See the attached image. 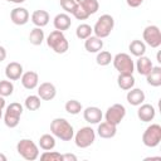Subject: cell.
Returning a JSON list of instances; mask_svg holds the SVG:
<instances>
[{
  "instance_id": "obj_4",
  "label": "cell",
  "mask_w": 161,
  "mask_h": 161,
  "mask_svg": "<svg viewBox=\"0 0 161 161\" xmlns=\"http://www.w3.org/2000/svg\"><path fill=\"white\" fill-rule=\"evenodd\" d=\"M113 28H114L113 16L109 15V14H103L97 19V21L93 26V33H94L96 36H98L101 39H104L111 34Z\"/></svg>"
},
{
  "instance_id": "obj_8",
  "label": "cell",
  "mask_w": 161,
  "mask_h": 161,
  "mask_svg": "<svg viewBox=\"0 0 161 161\" xmlns=\"http://www.w3.org/2000/svg\"><path fill=\"white\" fill-rule=\"evenodd\" d=\"M161 142V126L158 123L150 125L142 133V143L146 147L153 148Z\"/></svg>"
},
{
  "instance_id": "obj_43",
  "label": "cell",
  "mask_w": 161,
  "mask_h": 161,
  "mask_svg": "<svg viewBox=\"0 0 161 161\" xmlns=\"http://www.w3.org/2000/svg\"><path fill=\"white\" fill-rule=\"evenodd\" d=\"M3 118V109H0V119Z\"/></svg>"
},
{
  "instance_id": "obj_3",
  "label": "cell",
  "mask_w": 161,
  "mask_h": 161,
  "mask_svg": "<svg viewBox=\"0 0 161 161\" xmlns=\"http://www.w3.org/2000/svg\"><path fill=\"white\" fill-rule=\"evenodd\" d=\"M16 151L26 161H34L39 157V147L30 138H21L16 143Z\"/></svg>"
},
{
  "instance_id": "obj_35",
  "label": "cell",
  "mask_w": 161,
  "mask_h": 161,
  "mask_svg": "<svg viewBox=\"0 0 161 161\" xmlns=\"http://www.w3.org/2000/svg\"><path fill=\"white\" fill-rule=\"evenodd\" d=\"M60 8L67 13V14H73L74 10L77 9L78 4L75 0H60Z\"/></svg>"
},
{
  "instance_id": "obj_12",
  "label": "cell",
  "mask_w": 161,
  "mask_h": 161,
  "mask_svg": "<svg viewBox=\"0 0 161 161\" xmlns=\"http://www.w3.org/2000/svg\"><path fill=\"white\" fill-rule=\"evenodd\" d=\"M30 14L25 8L16 6L10 11V19L15 25H25L29 21Z\"/></svg>"
},
{
  "instance_id": "obj_33",
  "label": "cell",
  "mask_w": 161,
  "mask_h": 161,
  "mask_svg": "<svg viewBox=\"0 0 161 161\" xmlns=\"http://www.w3.org/2000/svg\"><path fill=\"white\" fill-rule=\"evenodd\" d=\"M14 92V84L9 79H3L0 80V96L3 97H9Z\"/></svg>"
},
{
  "instance_id": "obj_11",
  "label": "cell",
  "mask_w": 161,
  "mask_h": 161,
  "mask_svg": "<svg viewBox=\"0 0 161 161\" xmlns=\"http://www.w3.org/2000/svg\"><path fill=\"white\" fill-rule=\"evenodd\" d=\"M83 118L86 122H88L91 125H98L103 118V113H102L101 108H98L96 106H89L83 109Z\"/></svg>"
},
{
  "instance_id": "obj_1",
  "label": "cell",
  "mask_w": 161,
  "mask_h": 161,
  "mask_svg": "<svg viewBox=\"0 0 161 161\" xmlns=\"http://www.w3.org/2000/svg\"><path fill=\"white\" fill-rule=\"evenodd\" d=\"M50 132L54 137L62 141H70L74 136L73 126L65 118H54L50 122Z\"/></svg>"
},
{
  "instance_id": "obj_38",
  "label": "cell",
  "mask_w": 161,
  "mask_h": 161,
  "mask_svg": "<svg viewBox=\"0 0 161 161\" xmlns=\"http://www.w3.org/2000/svg\"><path fill=\"white\" fill-rule=\"evenodd\" d=\"M62 160L63 161H77V156L73 153H64L62 155Z\"/></svg>"
},
{
  "instance_id": "obj_13",
  "label": "cell",
  "mask_w": 161,
  "mask_h": 161,
  "mask_svg": "<svg viewBox=\"0 0 161 161\" xmlns=\"http://www.w3.org/2000/svg\"><path fill=\"white\" fill-rule=\"evenodd\" d=\"M38 96L43 101H52L57 96V88L50 82H43L38 86Z\"/></svg>"
},
{
  "instance_id": "obj_32",
  "label": "cell",
  "mask_w": 161,
  "mask_h": 161,
  "mask_svg": "<svg viewBox=\"0 0 161 161\" xmlns=\"http://www.w3.org/2000/svg\"><path fill=\"white\" fill-rule=\"evenodd\" d=\"M112 59H113V57L108 50H99L97 53V57H96V62L101 67H106V65L111 64Z\"/></svg>"
},
{
  "instance_id": "obj_37",
  "label": "cell",
  "mask_w": 161,
  "mask_h": 161,
  "mask_svg": "<svg viewBox=\"0 0 161 161\" xmlns=\"http://www.w3.org/2000/svg\"><path fill=\"white\" fill-rule=\"evenodd\" d=\"M143 1H145V0H126L127 5H128L130 8H138L140 5H142Z\"/></svg>"
},
{
  "instance_id": "obj_42",
  "label": "cell",
  "mask_w": 161,
  "mask_h": 161,
  "mask_svg": "<svg viewBox=\"0 0 161 161\" xmlns=\"http://www.w3.org/2000/svg\"><path fill=\"white\" fill-rule=\"evenodd\" d=\"M25 0H11V3H14V4H21V3H24Z\"/></svg>"
},
{
  "instance_id": "obj_24",
  "label": "cell",
  "mask_w": 161,
  "mask_h": 161,
  "mask_svg": "<svg viewBox=\"0 0 161 161\" xmlns=\"http://www.w3.org/2000/svg\"><path fill=\"white\" fill-rule=\"evenodd\" d=\"M146 80L152 87H160L161 86V67H152L150 73L146 75Z\"/></svg>"
},
{
  "instance_id": "obj_20",
  "label": "cell",
  "mask_w": 161,
  "mask_h": 161,
  "mask_svg": "<svg viewBox=\"0 0 161 161\" xmlns=\"http://www.w3.org/2000/svg\"><path fill=\"white\" fill-rule=\"evenodd\" d=\"M30 19H31V23L35 26L44 28V26L48 25V23L50 20V15L47 10H35V11H33Z\"/></svg>"
},
{
  "instance_id": "obj_16",
  "label": "cell",
  "mask_w": 161,
  "mask_h": 161,
  "mask_svg": "<svg viewBox=\"0 0 161 161\" xmlns=\"http://www.w3.org/2000/svg\"><path fill=\"white\" fill-rule=\"evenodd\" d=\"M23 65L18 62H10L5 67V77L9 80H18L23 75Z\"/></svg>"
},
{
  "instance_id": "obj_14",
  "label": "cell",
  "mask_w": 161,
  "mask_h": 161,
  "mask_svg": "<svg viewBox=\"0 0 161 161\" xmlns=\"http://www.w3.org/2000/svg\"><path fill=\"white\" fill-rule=\"evenodd\" d=\"M156 116V109L150 103H142L138 106L137 109V117L142 122H151Z\"/></svg>"
},
{
  "instance_id": "obj_27",
  "label": "cell",
  "mask_w": 161,
  "mask_h": 161,
  "mask_svg": "<svg viewBox=\"0 0 161 161\" xmlns=\"http://www.w3.org/2000/svg\"><path fill=\"white\" fill-rule=\"evenodd\" d=\"M79 6H82L89 15L96 14L99 9V3L97 0H75Z\"/></svg>"
},
{
  "instance_id": "obj_6",
  "label": "cell",
  "mask_w": 161,
  "mask_h": 161,
  "mask_svg": "<svg viewBox=\"0 0 161 161\" xmlns=\"http://www.w3.org/2000/svg\"><path fill=\"white\" fill-rule=\"evenodd\" d=\"M23 114V106L18 102H13L9 106H6V111L4 113V123L9 128H15L19 122L20 117Z\"/></svg>"
},
{
  "instance_id": "obj_15",
  "label": "cell",
  "mask_w": 161,
  "mask_h": 161,
  "mask_svg": "<svg viewBox=\"0 0 161 161\" xmlns=\"http://www.w3.org/2000/svg\"><path fill=\"white\" fill-rule=\"evenodd\" d=\"M20 82L23 84V87L25 89H35L39 84V75L34 70H28L25 73H23V75L20 77Z\"/></svg>"
},
{
  "instance_id": "obj_28",
  "label": "cell",
  "mask_w": 161,
  "mask_h": 161,
  "mask_svg": "<svg viewBox=\"0 0 161 161\" xmlns=\"http://www.w3.org/2000/svg\"><path fill=\"white\" fill-rule=\"evenodd\" d=\"M44 38H45L44 30L42 28H38V26H35L34 29H31V31L29 34V42L33 45H40L44 42Z\"/></svg>"
},
{
  "instance_id": "obj_29",
  "label": "cell",
  "mask_w": 161,
  "mask_h": 161,
  "mask_svg": "<svg viewBox=\"0 0 161 161\" xmlns=\"http://www.w3.org/2000/svg\"><path fill=\"white\" fill-rule=\"evenodd\" d=\"M40 97L38 94H30L25 98L24 101V107L28 109V111H38L40 108Z\"/></svg>"
},
{
  "instance_id": "obj_39",
  "label": "cell",
  "mask_w": 161,
  "mask_h": 161,
  "mask_svg": "<svg viewBox=\"0 0 161 161\" xmlns=\"http://www.w3.org/2000/svg\"><path fill=\"white\" fill-rule=\"evenodd\" d=\"M5 58H6V49L3 45H0V63L5 60Z\"/></svg>"
},
{
  "instance_id": "obj_36",
  "label": "cell",
  "mask_w": 161,
  "mask_h": 161,
  "mask_svg": "<svg viewBox=\"0 0 161 161\" xmlns=\"http://www.w3.org/2000/svg\"><path fill=\"white\" fill-rule=\"evenodd\" d=\"M72 15H73L75 19H78V20H86V19H88V18L91 16V15H89L82 6H79V5L77 6V9L74 10V13H73Z\"/></svg>"
},
{
  "instance_id": "obj_17",
  "label": "cell",
  "mask_w": 161,
  "mask_h": 161,
  "mask_svg": "<svg viewBox=\"0 0 161 161\" xmlns=\"http://www.w3.org/2000/svg\"><path fill=\"white\" fill-rule=\"evenodd\" d=\"M117 133V126L116 125H112L107 121L104 122H99L98 123V128H97V135L101 137V138H112L114 137Z\"/></svg>"
},
{
  "instance_id": "obj_23",
  "label": "cell",
  "mask_w": 161,
  "mask_h": 161,
  "mask_svg": "<svg viewBox=\"0 0 161 161\" xmlns=\"http://www.w3.org/2000/svg\"><path fill=\"white\" fill-rule=\"evenodd\" d=\"M135 83H136V79H135L133 74H118V77H117V84L123 91H128V89L133 88Z\"/></svg>"
},
{
  "instance_id": "obj_2",
  "label": "cell",
  "mask_w": 161,
  "mask_h": 161,
  "mask_svg": "<svg viewBox=\"0 0 161 161\" xmlns=\"http://www.w3.org/2000/svg\"><path fill=\"white\" fill-rule=\"evenodd\" d=\"M47 45L57 54H64L69 49V43L60 30H53L47 36Z\"/></svg>"
},
{
  "instance_id": "obj_5",
  "label": "cell",
  "mask_w": 161,
  "mask_h": 161,
  "mask_svg": "<svg viewBox=\"0 0 161 161\" xmlns=\"http://www.w3.org/2000/svg\"><path fill=\"white\" fill-rule=\"evenodd\" d=\"M114 69L119 74H133L135 72V62L127 53H118L112 59Z\"/></svg>"
},
{
  "instance_id": "obj_22",
  "label": "cell",
  "mask_w": 161,
  "mask_h": 161,
  "mask_svg": "<svg viewBox=\"0 0 161 161\" xmlns=\"http://www.w3.org/2000/svg\"><path fill=\"white\" fill-rule=\"evenodd\" d=\"M84 48L88 53H98L103 48V40L96 35H91L84 40Z\"/></svg>"
},
{
  "instance_id": "obj_9",
  "label": "cell",
  "mask_w": 161,
  "mask_h": 161,
  "mask_svg": "<svg viewBox=\"0 0 161 161\" xmlns=\"http://www.w3.org/2000/svg\"><path fill=\"white\" fill-rule=\"evenodd\" d=\"M143 43L151 48H158L161 45V31L157 25H148L142 33Z\"/></svg>"
},
{
  "instance_id": "obj_41",
  "label": "cell",
  "mask_w": 161,
  "mask_h": 161,
  "mask_svg": "<svg viewBox=\"0 0 161 161\" xmlns=\"http://www.w3.org/2000/svg\"><path fill=\"white\" fill-rule=\"evenodd\" d=\"M8 158H6V156L4 155V153H0V161H6Z\"/></svg>"
},
{
  "instance_id": "obj_18",
  "label": "cell",
  "mask_w": 161,
  "mask_h": 161,
  "mask_svg": "<svg viewBox=\"0 0 161 161\" xmlns=\"http://www.w3.org/2000/svg\"><path fill=\"white\" fill-rule=\"evenodd\" d=\"M126 99H127V102H128L131 106L138 107L140 104H142V103L145 102L146 96H145V93H143L142 89H140V88H131V89H128V92H127Z\"/></svg>"
},
{
  "instance_id": "obj_40",
  "label": "cell",
  "mask_w": 161,
  "mask_h": 161,
  "mask_svg": "<svg viewBox=\"0 0 161 161\" xmlns=\"http://www.w3.org/2000/svg\"><path fill=\"white\" fill-rule=\"evenodd\" d=\"M5 106H6V103H5V97L0 96V109H4Z\"/></svg>"
},
{
  "instance_id": "obj_26",
  "label": "cell",
  "mask_w": 161,
  "mask_h": 161,
  "mask_svg": "<svg viewBox=\"0 0 161 161\" xmlns=\"http://www.w3.org/2000/svg\"><path fill=\"white\" fill-rule=\"evenodd\" d=\"M39 147L44 151L53 150L55 147V137L50 133H44L39 138Z\"/></svg>"
},
{
  "instance_id": "obj_31",
  "label": "cell",
  "mask_w": 161,
  "mask_h": 161,
  "mask_svg": "<svg viewBox=\"0 0 161 161\" xmlns=\"http://www.w3.org/2000/svg\"><path fill=\"white\" fill-rule=\"evenodd\" d=\"M64 108H65V111L69 114H73V116L79 114L83 111L82 103L79 101H77V99H69V101H67V103L64 104Z\"/></svg>"
},
{
  "instance_id": "obj_10",
  "label": "cell",
  "mask_w": 161,
  "mask_h": 161,
  "mask_svg": "<svg viewBox=\"0 0 161 161\" xmlns=\"http://www.w3.org/2000/svg\"><path fill=\"white\" fill-rule=\"evenodd\" d=\"M125 116H126L125 106L121 104V103H114V104H112L111 107L107 108V111L104 113V119L107 122L112 123V125L118 126L122 122V119L125 118Z\"/></svg>"
},
{
  "instance_id": "obj_34",
  "label": "cell",
  "mask_w": 161,
  "mask_h": 161,
  "mask_svg": "<svg viewBox=\"0 0 161 161\" xmlns=\"http://www.w3.org/2000/svg\"><path fill=\"white\" fill-rule=\"evenodd\" d=\"M40 160L42 161H63L62 160V153L57 152V151H44L40 155Z\"/></svg>"
},
{
  "instance_id": "obj_44",
  "label": "cell",
  "mask_w": 161,
  "mask_h": 161,
  "mask_svg": "<svg viewBox=\"0 0 161 161\" xmlns=\"http://www.w3.org/2000/svg\"><path fill=\"white\" fill-rule=\"evenodd\" d=\"M6 1H9V3H11V0H6Z\"/></svg>"
},
{
  "instance_id": "obj_21",
  "label": "cell",
  "mask_w": 161,
  "mask_h": 161,
  "mask_svg": "<svg viewBox=\"0 0 161 161\" xmlns=\"http://www.w3.org/2000/svg\"><path fill=\"white\" fill-rule=\"evenodd\" d=\"M152 67H153L152 60L148 57H145V55L138 57V59L136 60V64H135V68L138 72V74L140 75H145V77L150 73V70L152 69Z\"/></svg>"
},
{
  "instance_id": "obj_30",
  "label": "cell",
  "mask_w": 161,
  "mask_h": 161,
  "mask_svg": "<svg viewBox=\"0 0 161 161\" xmlns=\"http://www.w3.org/2000/svg\"><path fill=\"white\" fill-rule=\"evenodd\" d=\"M93 34V28L89 25V24H86V23H83V24H79L78 26H77V29H75V35H77V38L78 39H80V40H86L88 36H91Z\"/></svg>"
},
{
  "instance_id": "obj_25",
  "label": "cell",
  "mask_w": 161,
  "mask_h": 161,
  "mask_svg": "<svg viewBox=\"0 0 161 161\" xmlns=\"http://www.w3.org/2000/svg\"><path fill=\"white\" fill-rule=\"evenodd\" d=\"M128 49L131 52L132 55L135 57H141V55H145L146 53V44L143 43V40H140V39H135L130 43L128 45Z\"/></svg>"
},
{
  "instance_id": "obj_7",
  "label": "cell",
  "mask_w": 161,
  "mask_h": 161,
  "mask_svg": "<svg viewBox=\"0 0 161 161\" xmlns=\"http://www.w3.org/2000/svg\"><path fill=\"white\" fill-rule=\"evenodd\" d=\"M73 138H74V143H75L77 147H79V148H87L91 145H93V142L96 141V131L92 127L86 126V127L79 128L74 133Z\"/></svg>"
},
{
  "instance_id": "obj_19",
  "label": "cell",
  "mask_w": 161,
  "mask_h": 161,
  "mask_svg": "<svg viewBox=\"0 0 161 161\" xmlns=\"http://www.w3.org/2000/svg\"><path fill=\"white\" fill-rule=\"evenodd\" d=\"M53 25L55 28V30H60V31H64V30H68L72 25V20H70V16L67 14V13H59L54 16L53 19Z\"/></svg>"
}]
</instances>
